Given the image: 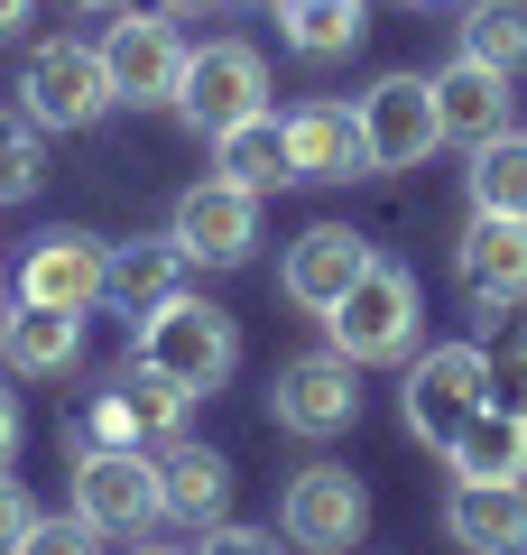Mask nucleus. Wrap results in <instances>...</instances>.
Returning <instances> with one entry per match:
<instances>
[{
  "label": "nucleus",
  "mask_w": 527,
  "mask_h": 555,
  "mask_svg": "<svg viewBox=\"0 0 527 555\" xmlns=\"http://www.w3.org/2000/svg\"><path fill=\"white\" fill-rule=\"evenodd\" d=\"M185 130H232V120L269 112V65H259V47L241 38H214V47H185V75H176V102H167Z\"/></svg>",
  "instance_id": "5"
},
{
  "label": "nucleus",
  "mask_w": 527,
  "mask_h": 555,
  "mask_svg": "<svg viewBox=\"0 0 527 555\" xmlns=\"http://www.w3.org/2000/svg\"><path fill=\"white\" fill-rule=\"evenodd\" d=\"M75 518H93L102 537H149L157 518V463L139 444H83L75 463Z\"/></svg>",
  "instance_id": "7"
},
{
  "label": "nucleus",
  "mask_w": 527,
  "mask_h": 555,
  "mask_svg": "<svg viewBox=\"0 0 527 555\" xmlns=\"http://www.w3.org/2000/svg\"><path fill=\"white\" fill-rule=\"evenodd\" d=\"M195 555H287V528H241V518H214Z\"/></svg>",
  "instance_id": "30"
},
{
  "label": "nucleus",
  "mask_w": 527,
  "mask_h": 555,
  "mask_svg": "<svg viewBox=\"0 0 527 555\" xmlns=\"http://www.w3.org/2000/svg\"><path fill=\"white\" fill-rule=\"evenodd\" d=\"M28 518H38V500H28L20 481L0 473V555H10V546H20V537H28Z\"/></svg>",
  "instance_id": "31"
},
{
  "label": "nucleus",
  "mask_w": 527,
  "mask_h": 555,
  "mask_svg": "<svg viewBox=\"0 0 527 555\" xmlns=\"http://www.w3.org/2000/svg\"><path fill=\"white\" fill-rule=\"evenodd\" d=\"M157 10H176V20H195V10H222V0H157Z\"/></svg>",
  "instance_id": "34"
},
{
  "label": "nucleus",
  "mask_w": 527,
  "mask_h": 555,
  "mask_svg": "<svg viewBox=\"0 0 527 555\" xmlns=\"http://www.w3.org/2000/svg\"><path fill=\"white\" fill-rule=\"evenodd\" d=\"M453 278L481 315L527 306V222L518 214H472V232L453 241Z\"/></svg>",
  "instance_id": "12"
},
{
  "label": "nucleus",
  "mask_w": 527,
  "mask_h": 555,
  "mask_svg": "<svg viewBox=\"0 0 527 555\" xmlns=\"http://www.w3.org/2000/svg\"><path fill=\"white\" fill-rule=\"evenodd\" d=\"M112 65H102V47H83V38H47V47H28V65H20V112L38 120V130H93L102 112H112Z\"/></svg>",
  "instance_id": "3"
},
{
  "label": "nucleus",
  "mask_w": 527,
  "mask_h": 555,
  "mask_svg": "<svg viewBox=\"0 0 527 555\" xmlns=\"http://www.w3.org/2000/svg\"><path fill=\"white\" fill-rule=\"evenodd\" d=\"M445 454H453V473H463V481H527V416L481 408Z\"/></svg>",
  "instance_id": "24"
},
{
  "label": "nucleus",
  "mask_w": 527,
  "mask_h": 555,
  "mask_svg": "<svg viewBox=\"0 0 527 555\" xmlns=\"http://www.w3.org/2000/svg\"><path fill=\"white\" fill-rule=\"evenodd\" d=\"M47 177V130L28 112H0V204H28Z\"/></svg>",
  "instance_id": "27"
},
{
  "label": "nucleus",
  "mask_w": 527,
  "mask_h": 555,
  "mask_svg": "<svg viewBox=\"0 0 527 555\" xmlns=\"http://www.w3.org/2000/svg\"><path fill=\"white\" fill-rule=\"evenodd\" d=\"M214 177L250 185V195H278V185H296L287 120H278V112H250V120H232V130H214Z\"/></svg>",
  "instance_id": "21"
},
{
  "label": "nucleus",
  "mask_w": 527,
  "mask_h": 555,
  "mask_svg": "<svg viewBox=\"0 0 527 555\" xmlns=\"http://www.w3.org/2000/svg\"><path fill=\"white\" fill-rule=\"evenodd\" d=\"M490 408V352L481 343H435V352L408 361V436L445 454L472 416Z\"/></svg>",
  "instance_id": "4"
},
{
  "label": "nucleus",
  "mask_w": 527,
  "mask_h": 555,
  "mask_svg": "<svg viewBox=\"0 0 527 555\" xmlns=\"http://www.w3.org/2000/svg\"><path fill=\"white\" fill-rule=\"evenodd\" d=\"M149 463H157V509H167V518L214 528V518L232 509V463H222L214 444H185V436H176V444H157Z\"/></svg>",
  "instance_id": "18"
},
{
  "label": "nucleus",
  "mask_w": 527,
  "mask_h": 555,
  "mask_svg": "<svg viewBox=\"0 0 527 555\" xmlns=\"http://www.w3.org/2000/svg\"><path fill=\"white\" fill-rule=\"evenodd\" d=\"M102 65H112V93L130 102V112H157V102H176V75H185V38H176L167 20H112V38H102Z\"/></svg>",
  "instance_id": "14"
},
{
  "label": "nucleus",
  "mask_w": 527,
  "mask_h": 555,
  "mask_svg": "<svg viewBox=\"0 0 527 555\" xmlns=\"http://www.w3.org/2000/svg\"><path fill=\"white\" fill-rule=\"evenodd\" d=\"M463 56L527 75V0H463Z\"/></svg>",
  "instance_id": "26"
},
{
  "label": "nucleus",
  "mask_w": 527,
  "mask_h": 555,
  "mask_svg": "<svg viewBox=\"0 0 527 555\" xmlns=\"http://www.w3.org/2000/svg\"><path fill=\"white\" fill-rule=\"evenodd\" d=\"M351 112H361V149H371V177L426 167V149L445 139V120H435V75H380L371 93L351 102Z\"/></svg>",
  "instance_id": "9"
},
{
  "label": "nucleus",
  "mask_w": 527,
  "mask_h": 555,
  "mask_svg": "<svg viewBox=\"0 0 527 555\" xmlns=\"http://www.w3.org/2000/svg\"><path fill=\"white\" fill-rule=\"evenodd\" d=\"M481 352H490V408L527 416V324H509V334L481 343Z\"/></svg>",
  "instance_id": "28"
},
{
  "label": "nucleus",
  "mask_w": 527,
  "mask_h": 555,
  "mask_svg": "<svg viewBox=\"0 0 527 555\" xmlns=\"http://www.w3.org/2000/svg\"><path fill=\"white\" fill-rule=\"evenodd\" d=\"M20 297L28 306H65V315H83V306H102L112 297V241H93V232H38L28 241V259H20Z\"/></svg>",
  "instance_id": "10"
},
{
  "label": "nucleus",
  "mask_w": 527,
  "mask_h": 555,
  "mask_svg": "<svg viewBox=\"0 0 527 555\" xmlns=\"http://www.w3.org/2000/svg\"><path fill=\"white\" fill-rule=\"evenodd\" d=\"M435 120H445V139H463V149L500 139L509 130V75H500V65L453 56L445 75H435Z\"/></svg>",
  "instance_id": "19"
},
{
  "label": "nucleus",
  "mask_w": 527,
  "mask_h": 555,
  "mask_svg": "<svg viewBox=\"0 0 527 555\" xmlns=\"http://www.w3.org/2000/svg\"><path fill=\"white\" fill-rule=\"evenodd\" d=\"M10 454H20V398L0 389V473H10Z\"/></svg>",
  "instance_id": "32"
},
{
  "label": "nucleus",
  "mask_w": 527,
  "mask_h": 555,
  "mask_svg": "<svg viewBox=\"0 0 527 555\" xmlns=\"http://www.w3.org/2000/svg\"><path fill=\"white\" fill-rule=\"evenodd\" d=\"M269 416L287 426V436H306V444L343 436L351 416H361V361H343L333 343H324V352L278 361V379H269Z\"/></svg>",
  "instance_id": "6"
},
{
  "label": "nucleus",
  "mask_w": 527,
  "mask_h": 555,
  "mask_svg": "<svg viewBox=\"0 0 527 555\" xmlns=\"http://www.w3.org/2000/svg\"><path fill=\"white\" fill-rule=\"evenodd\" d=\"M361 28H371V0H278V38H287L306 65L351 56Z\"/></svg>",
  "instance_id": "23"
},
{
  "label": "nucleus",
  "mask_w": 527,
  "mask_h": 555,
  "mask_svg": "<svg viewBox=\"0 0 527 555\" xmlns=\"http://www.w3.org/2000/svg\"><path fill=\"white\" fill-rule=\"evenodd\" d=\"M0 315H10V306H0Z\"/></svg>",
  "instance_id": "39"
},
{
  "label": "nucleus",
  "mask_w": 527,
  "mask_h": 555,
  "mask_svg": "<svg viewBox=\"0 0 527 555\" xmlns=\"http://www.w3.org/2000/svg\"><path fill=\"white\" fill-rule=\"evenodd\" d=\"M75 352H83V315H65V306H10L0 315V361L10 371H28V379H47V371H75Z\"/></svg>",
  "instance_id": "22"
},
{
  "label": "nucleus",
  "mask_w": 527,
  "mask_h": 555,
  "mask_svg": "<svg viewBox=\"0 0 527 555\" xmlns=\"http://www.w3.org/2000/svg\"><path fill=\"white\" fill-rule=\"evenodd\" d=\"M185 408H195V398L176 389V379H157V371H139V361H130V379L102 398L93 426H102V444H139V454H157V444L185 436Z\"/></svg>",
  "instance_id": "17"
},
{
  "label": "nucleus",
  "mask_w": 527,
  "mask_h": 555,
  "mask_svg": "<svg viewBox=\"0 0 527 555\" xmlns=\"http://www.w3.org/2000/svg\"><path fill=\"white\" fill-rule=\"evenodd\" d=\"M408 10H426V0H408Z\"/></svg>",
  "instance_id": "38"
},
{
  "label": "nucleus",
  "mask_w": 527,
  "mask_h": 555,
  "mask_svg": "<svg viewBox=\"0 0 527 555\" xmlns=\"http://www.w3.org/2000/svg\"><path fill=\"white\" fill-rule=\"evenodd\" d=\"M278 528L306 555H351L371 537V491H361L343 463H306V473L287 481V500H278Z\"/></svg>",
  "instance_id": "8"
},
{
  "label": "nucleus",
  "mask_w": 527,
  "mask_h": 555,
  "mask_svg": "<svg viewBox=\"0 0 527 555\" xmlns=\"http://www.w3.org/2000/svg\"><path fill=\"white\" fill-rule=\"evenodd\" d=\"M167 232L185 241V259H204V269H241L250 241H259V195H250V185H232V177H204V185L176 195Z\"/></svg>",
  "instance_id": "11"
},
{
  "label": "nucleus",
  "mask_w": 527,
  "mask_h": 555,
  "mask_svg": "<svg viewBox=\"0 0 527 555\" xmlns=\"http://www.w3.org/2000/svg\"><path fill=\"white\" fill-rule=\"evenodd\" d=\"M65 10H120V0H65Z\"/></svg>",
  "instance_id": "35"
},
{
  "label": "nucleus",
  "mask_w": 527,
  "mask_h": 555,
  "mask_svg": "<svg viewBox=\"0 0 527 555\" xmlns=\"http://www.w3.org/2000/svg\"><path fill=\"white\" fill-rule=\"evenodd\" d=\"M241 10H278V0H241Z\"/></svg>",
  "instance_id": "37"
},
{
  "label": "nucleus",
  "mask_w": 527,
  "mask_h": 555,
  "mask_svg": "<svg viewBox=\"0 0 527 555\" xmlns=\"http://www.w3.org/2000/svg\"><path fill=\"white\" fill-rule=\"evenodd\" d=\"M130 361H139V371H157V379H176L185 398H214L222 379L241 371V334H232V315H222V306L167 297L157 315H139Z\"/></svg>",
  "instance_id": "1"
},
{
  "label": "nucleus",
  "mask_w": 527,
  "mask_h": 555,
  "mask_svg": "<svg viewBox=\"0 0 527 555\" xmlns=\"http://www.w3.org/2000/svg\"><path fill=\"white\" fill-rule=\"evenodd\" d=\"M287 158L306 185H351L371 177V149H361V112H343V102H306V112H287Z\"/></svg>",
  "instance_id": "16"
},
{
  "label": "nucleus",
  "mask_w": 527,
  "mask_h": 555,
  "mask_svg": "<svg viewBox=\"0 0 527 555\" xmlns=\"http://www.w3.org/2000/svg\"><path fill=\"white\" fill-rule=\"evenodd\" d=\"M102 546H112V537H102L93 518L65 509V518H28V537H20L10 555H102Z\"/></svg>",
  "instance_id": "29"
},
{
  "label": "nucleus",
  "mask_w": 527,
  "mask_h": 555,
  "mask_svg": "<svg viewBox=\"0 0 527 555\" xmlns=\"http://www.w3.org/2000/svg\"><path fill=\"white\" fill-rule=\"evenodd\" d=\"M185 241L176 232H149V241H120L112 250V306L120 315H157L167 297H185Z\"/></svg>",
  "instance_id": "20"
},
{
  "label": "nucleus",
  "mask_w": 527,
  "mask_h": 555,
  "mask_svg": "<svg viewBox=\"0 0 527 555\" xmlns=\"http://www.w3.org/2000/svg\"><path fill=\"white\" fill-rule=\"evenodd\" d=\"M445 537L463 555H527V481H463L453 473Z\"/></svg>",
  "instance_id": "15"
},
{
  "label": "nucleus",
  "mask_w": 527,
  "mask_h": 555,
  "mask_svg": "<svg viewBox=\"0 0 527 555\" xmlns=\"http://www.w3.org/2000/svg\"><path fill=\"white\" fill-rule=\"evenodd\" d=\"M371 241L343 232V222H314V232L287 241V269H278V287H287V306H306V315H333V306L351 297V278L371 269Z\"/></svg>",
  "instance_id": "13"
},
{
  "label": "nucleus",
  "mask_w": 527,
  "mask_h": 555,
  "mask_svg": "<svg viewBox=\"0 0 527 555\" xmlns=\"http://www.w3.org/2000/svg\"><path fill=\"white\" fill-rule=\"evenodd\" d=\"M463 185H472V214H518L527 222V130L481 139L472 167H463Z\"/></svg>",
  "instance_id": "25"
},
{
  "label": "nucleus",
  "mask_w": 527,
  "mask_h": 555,
  "mask_svg": "<svg viewBox=\"0 0 527 555\" xmlns=\"http://www.w3.org/2000/svg\"><path fill=\"white\" fill-rule=\"evenodd\" d=\"M324 343L343 361H361V371L371 361H408L416 352V278L398 259H371V269L351 278V297L324 315Z\"/></svg>",
  "instance_id": "2"
},
{
  "label": "nucleus",
  "mask_w": 527,
  "mask_h": 555,
  "mask_svg": "<svg viewBox=\"0 0 527 555\" xmlns=\"http://www.w3.org/2000/svg\"><path fill=\"white\" fill-rule=\"evenodd\" d=\"M28 10H38V0H0V38H20V28H28Z\"/></svg>",
  "instance_id": "33"
},
{
  "label": "nucleus",
  "mask_w": 527,
  "mask_h": 555,
  "mask_svg": "<svg viewBox=\"0 0 527 555\" xmlns=\"http://www.w3.org/2000/svg\"><path fill=\"white\" fill-rule=\"evenodd\" d=\"M130 555H185V546H130Z\"/></svg>",
  "instance_id": "36"
}]
</instances>
